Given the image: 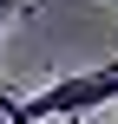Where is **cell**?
<instances>
[{"label":"cell","instance_id":"1","mask_svg":"<svg viewBox=\"0 0 118 124\" xmlns=\"http://www.w3.org/2000/svg\"><path fill=\"white\" fill-rule=\"evenodd\" d=\"M105 98H118V52L105 65H92V72H72V78H53V85H39V92H26L20 105H13V124H79L85 111H99Z\"/></svg>","mask_w":118,"mask_h":124},{"label":"cell","instance_id":"2","mask_svg":"<svg viewBox=\"0 0 118 124\" xmlns=\"http://www.w3.org/2000/svg\"><path fill=\"white\" fill-rule=\"evenodd\" d=\"M26 13V0H0V33H7V20H20Z\"/></svg>","mask_w":118,"mask_h":124},{"label":"cell","instance_id":"3","mask_svg":"<svg viewBox=\"0 0 118 124\" xmlns=\"http://www.w3.org/2000/svg\"><path fill=\"white\" fill-rule=\"evenodd\" d=\"M13 105H20V92H0V124H13Z\"/></svg>","mask_w":118,"mask_h":124}]
</instances>
